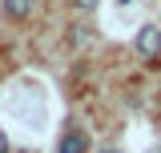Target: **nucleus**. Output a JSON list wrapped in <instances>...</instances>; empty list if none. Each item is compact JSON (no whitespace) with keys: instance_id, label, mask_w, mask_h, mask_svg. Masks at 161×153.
I'll use <instances>...</instances> for the list:
<instances>
[{"instance_id":"f257e3e1","label":"nucleus","mask_w":161,"mask_h":153,"mask_svg":"<svg viewBox=\"0 0 161 153\" xmlns=\"http://www.w3.org/2000/svg\"><path fill=\"white\" fill-rule=\"evenodd\" d=\"M137 53H141L145 60H153V65L161 60V28H157V24L137 28Z\"/></svg>"},{"instance_id":"f03ea898","label":"nucleus","mask_w":161,"mask_h":153,"mask_svg":"<svg viewBox=\"0 0 161 153\" xmlns=\"http://www.w3.org/2000/svg\"><path fill=\"white\" fill-rule=\"evenodd\" d=\"M60 153H89V133L85 129H69L60 137Z\"/></svg>"},{"instance_id":"7ed1b4c3","label":"nucleus","mask_w":161,"mask_h":153,"mask_svg":"<svg viewBox=\"0 0 161 153\" xmlns=\"http://www.w3.org/2000/svg\"><path fill=\"white\" fill-rule=\"evenodd\" d=\"M4 16L8 20H28L32 16V0H4Z\"/></svg>"},{"instance_id":"20e7f679","label":"nucleus","mask_w":161,"mask_h":153,"mask_svg":"<svg viewBox=\"0 0 161 153\" xmlns=\"http://www.w3.org/2000/svg\"><path fill=\"white\" fill-rule=\"evenodd\" d=\"M73 8H80V12H93V8H97V0H73Z\"/></svg>"},{"instance_id":"39448f33","label":"nucleus","mask_w":161,"mask_h":153,"mask_svg":"<svg viewBox=\"0 0 161 153\" xmlns=\"http://www.w3.org/2000/svg\"><path fill=\"white\" fill-rule=\"evenodd\" d=\"M0 153H8V137H4V129H0Z\"/></svg>"},{"instance_id":"423d86ee","label":"nucleus","mask_w":161,"mask_h":153,"mask_svg":"<svg viewBox=\"0 0 161 153\" xmlns=\"http://www.w3.org/2000/svg\"><path fill=\"white\" fill-rule=\"evenodd\" d=\"M149 153H161V145H157V149H149Z\"/></svg>"},{"instance_id":"0eeeda50","label":"nucleus","mask_w":161,"mask_h":153,"mask_svg":"<svg viewBox=\"0 0 161 153\" xmlns=\"http://www.w3.org/2000/svg\"><path fill=\"white\" fill-rule=\"evenodd\" d=\"M109 153H117V149H109Z\"/></svg>"}]
</instances>
